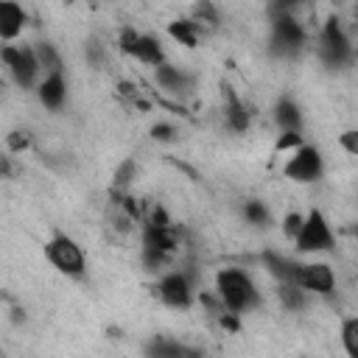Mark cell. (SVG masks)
<instances>
[{
    "instance_id": "cell-1",
    "label": "cell",
    "mask_w": 358,
    "mask_h": 358,
    "mask_svg": "<svg viewBox=\"0 0 358 358\" xmlns=\"http://www.w3.org/2000/svg\"><path fill=\"white\" fill-rule=\"evenodd\" d=\"M215 296L229 313H238V316L260 305V291L255 280L243 268H235V266H227L215 274Z\"/></svg>"
},
{
    "instance_id": "cell-2",
    "label": "cell",
    "mask_w": 358,
    "mask_h": 358,
    "mask_svg": "<svg viewBox=\"0 0 358 358\" xmlns=\"http://www.w3.org/2000/svg\"><path fill=\"white\" fill-rule=\"evenodd\" d=\"M45 255H48L50 266L59 268L62 274H67V277H84L87 257H84V249L78 246L76 238H70V235H64V232H56V235L45 243Z\"/></svg>"
},
{
    "instance_id": "cell-3",
    "label": "cell",
    "mask_w": 358,
    "mask_h": 358,
    "mask_svg": "<svg viewBox=\"0 0 358 358\" xmlns=\"http://www.w3.org/2000/svg\"><path fill=\"white\" fill-rule=\"evenodd\" d=\"M0 59L3 64L8 67V73L14 76V81L22 87V90H31V87H39V76H42V64L36 59V50L34 48H25V45H6L0 50Z\"/></svg>"
},
{
    "instance_id": "cell-4",
    "label": "cell",
    "mask_w": 358,
    "mask_h": 358,
    "mask_svg": "<svg viewBox=\"0 0 358 358\" xmlns=\"http://www.w3.org/2000/svg\"><path fill=\"white\" fill-rule=\"evenodd\" d=\"M336 243L333 238V229H330V221L324 218L322 210H310L305 215V224H302V232L296 235L294 241V249L299 255H319V252H330Z\"/></svg>"
},
{
    "instance_id": "cell-5",
    "label": "cell",
    "mask_w": 358,
    "mask_h": 358,
    "mask_svg": "<svg viewBox=\"0 0 358 358\" xmlns=\"http://www.w3.org/2000/svg\"><path fill=\"white\" fill-rule=\"evenodd\" d=\"M319 56L327 67H341L350 62L352 56V45H350V36L344 34L341 22L336 17H330L322 28V36H319Z\"/></svg>"
},
{
    "instance_id": "cell-6",
    "label": "cell",
    "mask_w": 358,
    "mask_h": 358,
    "mask_svg": "<svg viewBox=\"0 0 358 358\" xmlns=\"http://www.w3.org/2000/svg\"><path fill=\"white\" fill-rule=\"evenodd\" d=\"M282 173H285L291 182H296V185H310V182L322 179V173H324L322 151H319L316 145H308V143H305L302 148H296V151L288 157Z\"/></svg>"
},
{
    "instance_id": "cell-7",
    "label": "cell",
    "mask_w": 358,
    "mask_h": 358,
    "mask_svg": "<svg viewBox=\"0 0 358 358\" xmlns=\"http://www.w3.org/2000/svg\"><path fill=\"white\" fill-rule=\"evenodd\" d=\"M176 246H179V235L173 227H145L143 229V263L148 268H157Z\"/></svg>"
},
{
    "instance_id": "cell-8",
    "label": "cell",
    "mask_w": 358,
    "mask_h": 358,
    "mask_svg": "<svg viewBox=\"0 0 358 358\" xmlns=\"http://www.w3.org/2000/svg\"><path fill=\"white\" fill-rule=\"evenodd\" d=\"M305 45V28L291 14H277L271 22V48L274 53L291 56Z\"/></svg>"
},
{
    "instance_id": "cell-9",
    "label": "cell",
    "mask_w": 358,
    "mask_h": 358,
    "mask_svg": "<svg viewBox=\"0 0 358 358\" xmlns=\"http://www.w3.org/2000/svg\"><path fill=\"white\" fill-rule=\"evenodd\" d=\"M157 296L162 305L176 308V310H187L193 305V285L190 277L182 271H168L165 277H159L157 282Z\"/></svg>"
},
{
    "instance_id": "cell-10",
    "label": "cell",
    "mask_w": 358,
    "mask_h": 358,
    "mask_svg": "<svg viewBox=\"0 0 358 358\" xmlns=\"http://www.w3.org/2000/svg\"><path fill=\"white\" fill-rule=\"evenodd\" d=\"M296 285H299L305 294L330 296V294L336 291V271H333L327 263H299Z\"/></svg>"
},
{
    "instance_id": "cell-11",
    "label": "cell",
    "mask_w": 358,
    "mask_h": 358,
    "mask_svg": "<svg viewBox=\"0 0 358 358\" xmlns=\"http://www.w3.org/2000/svg\"><path fill=\"white\" fill-rule=\"evenodd\" d=\"M36 98H39V103H42L45 109H50V112L62 109L64 101H67V78H64V73H50V76H45V78L39 81V87H36Z\"/></svg>"
},
{
    "instance_id": "cell-12",
    "label": "cell",
    "mask_w": 358,
    "mask_h": 358,
    "mask_svg": "<svg viewBox=\"0 0 358 358\" xmlns=\"http://www.w3.org/2000/svg\"><path fill=\"white\" fill-rule=\"evenodd\" d=\"M25 28V11L20 3L3 0L0 3V39L3 42H14Z\"/></svg>"
},
{
    "instance_id": "cell-13",
    "label": "cell",
    "mask_w": 358,
    "mask_h": 358,
    "mask_svg": "<svg viewBox=\"0 0 358 358\" xmlns=\"http://www.w3.org/2000/svg\"><path fill=\"white\" fill-rule=\"evenodd\" d=\"M154 81H157V87L159 90H165V92H173V95H185L187 90H190V76L187 73H182L179 67H173V64H159L157 70H154Z\"/></svg>"
},
{
    "instance_id": "cell-14",
    "label": "cell",
    "mask_w": 358,
    "mask_h": 358,
    "mask_svg": "<svg viewBox=\"0 0 358 358\" xmlns=\"http://www.w3.org/2000/svg\"><path fill=\"white\" fill-rule=\"evenodd\" d=\"M131 56H134L140 64H148V67H154V70H157L159 64H165L162 42H159L154 34H140V39H137V45H134Z\"/></svg>"
},
{
    "instance_id": "cell-15",
    "label": "cell",
    "mask_w": 358,
    "mask_h": 358,
    "mask_svg": "<svg viewBox=\"0 0 358 358\" xmlns=\"http://www.w3.org/2000/svg\"><path fill=\"white\" fill-rule=\"evenodd\" d=\"M274 120H277L280 131H302V112H299L296 101L288 95L274 103Z\"/></svg>"
},
{
    "instance_id": "cell-16",
    "label": "cell",
    "mask_w": 358,
    "mask_h": 358,
    "mask_svg": "<svg viewBox=\"0 0 358 358\" xmlns=\"http://www.w3.org/2000/svg\"><path fill=\"white\" fill-rule=\"evenodd\" d=\"M263 263H266V268L271 271V277H274L277 282H294V285H296V271H299V263H296V260L282 257V255H277V252H266V255H263Z\"/></svg>"
},
{
    "instance_id": "cell-17",
    "label": "cell",
    "mask_w": 358,
    "mask_h": 358,
    "mask_svg": "<svg viewBox=\"0 0 358 358\" xmlns=\"http://www.w3.org/2000/svg\"><path fill=\"white\" fill-rule=\"evenodd\" d=\"M145 355H148V358H193L196 352L187 350L185 344L173 341V338L157 336V338H151V341L145 344Z\"/></svg>"
},
{
    "instance_id": "cell-18",
    "label": "cell",
    "mask_w": 358,
    "mask_h": 358,
    "mask_svg": "<svg viewBox=\"0 0 358 358\" xmlns=\"http://www.w3.org/2000/svg\"><path fill=\"white\" fill-rule=\"evenodd\" d=\"M168 34H171V39H176L179 45L196 48V45H199V36H201V28H199L196 20H173V22L168 25Z\"/></svg>"
},
{
    "instance_id": "cell-19",
    "label": "cell",
    "mask_w": 358,
    "mask_h": 358,
    "mask_svg": "<svg viewBox=\"0 0 358 358\" xmlns=\"http://www.w3.org/2000/svg\"><path fill=\"white\" fill-rule=\"evenodd\" d=\"M224 90H227V106H224V112H227L229 129H232V131H246V129H249V109H246V103H241V101L232 95L229 87H224Z\"/></svg>"
},
{
    "instance_id": "cell-20",
    "label": "cell",
    "mask_w": 358,
    "mask_h": 358,
    "mask_svg": "<svg viewBox=\"0 0 358 358\" xmlns=\"http://www.w3.org/2000/svg\"><path fill=\"white\" fill-rule=\"evenodd\" d=\"M277 296H280V302H282L288 310L305 308V291H302L299 285H294V282H277Z\"/></svg>"
},
{
    "instance_id": "cell-21",
    "label": "cell",
    "mask_w": 358,
    "mask_h": 358,
    "mask_svg": "<svg viewBox=\"0 0 358 358\" xmlns=\"http://www.w3.org/2000/svg\"><path fill=\"white\" fill-rule=\"evenodd\" d=\"M34 50H36V59H39L45 76H50V73H62V59H59V53H56V48H53L50 42H39Z\"/></svg>"
},
{
    "instance_id": "cell-22",
    "label": "cell",
    "mask_w": 358,
    "mask_h": 358,
    "mask_svg": "<svg viewBox=\"0 0 358 358\" xmlns=\"http://www.w3.org/2000/svg\"><path fill=\"white\" fill-rule=\"evenodd\" d=\"M341 347L350 358H358V316L341 322Z\"/></svg>"
},
{
    "instance_id": "cell-23",
    "label": "cell",
    "mask_w": 358,
    "mask_h": 358,
    "mask_svg": "<svg viewBox=\"0 0 358 358\" xmlns=\"http://www.w3.org/2000/svg\"><path fill=\"white\" fill-rule=\"evenodd\" d=\"M243 218H246L252 227H266V224L271 221V213H268V207H266L263 201L249 199V201L243 204Z\"/></svg>"
},
{
    "instance_id": "cell-24",
    "label": "cell",
    "mask_w": 358,
    "mask_h": 358,
    "mask_svg": "<svg viewBox=\"0 0 358 358\" xmlns=\"http://www.w3.org/2000/svg\"><path fill=\"white\" fill-rule=\"evenodd\" d=\"M305 145V140H302V131H280V137H277V143H274V148L277 151H296V148H302Z\"/></svg>"
},
{
    "instance_id": "cell-25",
    "label": "cell",
    "mask_w": 358,
    "mask_h": 358,
    "mask_svg": "<svg viewBox=\"0 0 358 358\" xmlns=\"http://www.w3.org/2000/svg\"><path fill=\"white\" fill-rule=\"evenodd\" d=\"M302 224H305V215H299V213H288V215L282 218V235H285L288 241H296V235L302 232Z\"/></svg>"
},
{
    "instance_id": "cell-26",
    "label": "cell",
    "mask_w": 358,
    "mask_h": 358,
    "mask_svg": "<svg viewBox=\"0 0 358 358\" xmlns=\"http://www.w3.org/2000/svg\"><path fill=\"white\" fill-rule=\"evenodd\" d=\"M338 145H341L347 154L358 157V129H347L344 134H338Z\"/></svg>"
},
{
    "instance_id": "cell-27",
    "label": "cell",
    "mask_w": 358,
    "mask_h": 358,
    "mask_svg": "<svg viewBox=\"0 0 358 358\" xmlns=\"http://www.w3.org/2000/svg\"><path fill=\"white\" fill-rule=\"evenodd\" d=\"M137 39H140V34H137L134 28H123V31H120L117 45H120V50H123V53H129V56H131V50H134V45H137Z\"/></svg>"
},
{
    "instance_id": "cell-28",
    "label": "cell",
    "mask_w": 358,
    "mask_h": 358,
    "mask_svg": "<svg viewBox=\"0 0 358 358\" xmlns=\"http://www.w3.org/2000/svg\"><path fill=\"white\" fill-rule=\"evenodd\" d=\"M193 11H196V22H210V25L218 22V14H215V8L210 3H199Z\"/></svg>"
},
{
    "instance_id": "cell-29",
    "label": "cell",
    "mask_w": 358,
    "mask_h": 358,
    "mask_svg": "<svg viewBox=\"0 0 358 358\" xmlns=\"http://www.w3.org/2000/svg\"><path fill=\"white\" fill-rule=\"evenodd\" d=\"M6 145H8V151H11V154H17V151L28 148V131H11V134H8V140H6Z\"/></svg>"
},
{
    "instance_id": "cell-30",
    "label": "cell",
    "mask_w": 358,
    "mask_h": 358,
    "mask_svg": "<svg viewBox=\"0 0 358 358\" xmlns=\"http://www.w3.org/2000/svg\"><path fill=\"white\" fill-rule=\"evenodd\" d=\"M151 137H154V140H159V143H168V140H173V137H176V129H173L171 123H157V126L151 129Z\"/></svg>"
}]
</instances>
